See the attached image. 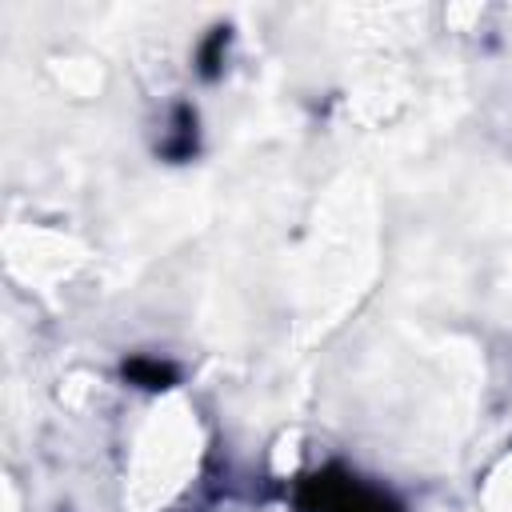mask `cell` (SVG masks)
Returning <instances> with one entry per match:
<instances>
[{"label":"cell","instance_id":"1","mask_svg":"<svg viewBox=\"0 0 512 512\" xmlns=\"http://www.w3.org/2000/svg\"><path fill=\"white\" fill-rule=\"evenodd\" d=\"M308 508L312 512H392L384 496L360 488L356 480H332V476H316L308 484Z\"/></svg>","mask_w":512,"mask_h":512}]
</instances>
